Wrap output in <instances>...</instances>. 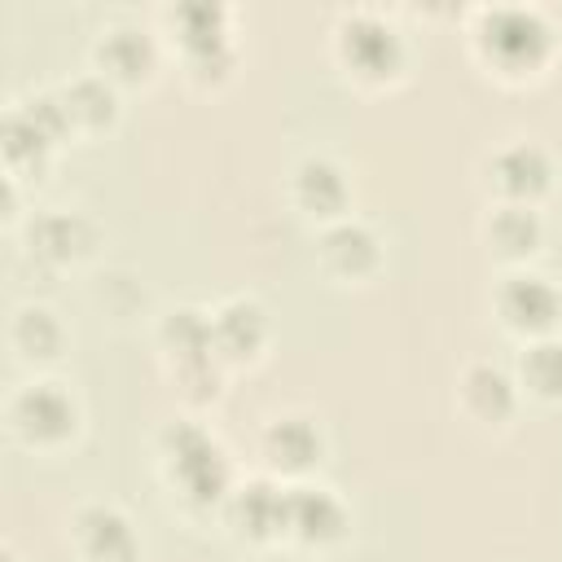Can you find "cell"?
I'll return each instance as SVG.
<instances>
[{"instance_id":"obj_1","label":"cell","mask_w":562,"mask_h":562,"mask_svg":"<svg viewBox=\"0 0 562 562\" xmlns=\"http://www.w3.org/2000/svg\"><path fill=\"white\" fill-rule=\"evenodd\" d=\"M154 461H158L162 487L189 514L220 509L224 496L237 483L228 448L198 417H171V422H162V430L154 435Z\"/></svg>"},{"instance_id":"obj_2","label":"cell","mask_w":562,"mask_h":562,"mask_svg":"<svg viewBox=\"0 0 562 562\" xmlns=\"http://www.w3.org/2000/svg\"><path fill=\"white\" fill-rule=\"evenodd\" d=\"M470 48L487 75L527 83L553 61L558 26L536 4H479L470 13Z\"/></svg>"},{"instance_id":"obj_3","label":"cell","mask_w":562,"mask_h":562,"mask_svg":"<svg viewBox=\"0 0 562 562\" xmlns=\"http://www.w3.org/2000/svg\"><path fill=\"white\" fill-rule=\"evenodd\" d=\"M329 48L338 70L360 88H386L408 70V40L400 22L373 4L342 9L329 26Z\"/></svg>"},{"instance_id":"obj_4","label":"cell","mask_w":562,"mask_h":562,"mask_svg":"<svg viewBox=\"0 0 562 562\" xmlns=\"http://www.w3.org/2000/svg\"><path fill=\"white\" fill-rule=\"evenodd\" d=\"M4 426L9 435L31 448V452H57L66 443H75V435L83 430V400L75 395L70 382L35 373L22 386L9 391L4 400Z\"/></svg>"},{"instance_id":"obj_5","label":"cell","mask_w":562,"mask_h":562,"mask_svg":"<svg viewBox=\"0 0 562 562\" xmlns=\"http://www.w3.org/2000/svg\"><path fill=\"white\" fill-rule=\"evenodd\" d=\"M66 136H75V127L66 119L57 88H40V92L9 101V110H4V167H9V176H18V180L35 176L40 180Z\"/></svg>"},{"instance_id":"obj_6","label":"cell","mask_w":562,"mask_h":562,"mask_svg":"<svg viewBox=\"0 0 562 562\" xmlns=\"http://www.w3.org/2000/svg\"><path fill=\"white\" fill-rule=\"evenodd\" d=\"M492 312L518 342L549 338L562 325V285L540 268H505L492 285Z\"/></svg>"},{"instance_id":"obj_7","label":"cell","mask_w":562,"mask_h":562,"mask_svg":"<svg viewBox=\"0 0 562 562\" xmlns=\"http://www.w3.org/2000/svg\"><path fill=\"white\" fill-rule=\"evenodd\" d=\"M479 184H483L487 202L540 206L553 189V154L531 136H509L483 154Z\"/></svg>"},{"instance_id":"obj_8","label":"cell","mask_w":562,"mask_h":562,"mask_svg":"<svg viewBox=\"0 0 562 562\" xmlns=\"http://www.w3.org/2000/svg\"><path fill=\"white\" fill-rule=\"evenodd\" d=\"M66 544L79 562H140L145 558L132 514L114 501H79L66 518Z\"/></svg>"},{"instance_id":"obj_9","label":"cell","mask_w":562,"mask_h":562,"mask_svg":"<svg viewBox=\"0 0 562 562\" xmlns=\"http://www.w3.org/2000/svg\"><path fill=\"white\" fill-rule=\"evenodd\" d=\"M259 457H263V470L281 483H299V479H312V470L321 465L325 457V430L312 413L303 408H285V413H272L263 417L259 426Z\"/></svg>"},{"instance_id":"obj_10","label":"cell","mask_w":562,"mask_h":562,"mask_svg":"<svg viewBox=\"0 0 562 562\" xmlns=\"http://www.w3.org/2000/svg\"><path fill=\"white\" fill-rule=\"evenodd\" d=\"M22 241H26V255H31L40 268L61 272V268H79L83 259L97 255L101 228H97L83 211L40 206V211L22 224Z\"/></svg>"},{"instance_id":"obj_11","label":"cell","mask_w":562,"mask_h":562,"mask_svg":"<svg viewBox=\"0 0 562 562\" xmlns=\"http://www.w3.org/2000/svg\"><path fill=\"white\" fill-rule=\"evenodd\" d=\"M351 531V509L347 501L312 479L285 483V531L281 540L294 549H334L342 536Z\"/></svg>"},{"instance_id":"obj_12","label":"cell","mask_w":562,"mask_h":562,"mask_svg":"<svg viewBox=\"0 0 562 562\" xmlns=\"http://www.w3.org/2000/svg\"><path fill=\"white\" fill-rule=\"evenodd\" d=\"M316 263L334 285H369L386 263V241L373 224L347 215L316 233Z\"/></svg>"},{"instance_id":"obj_13","label":"cell","mask_w":562,"mask_h":562,"mask_svg":"<svg viewBox=\"0 0 562 562\" xmlns=\"http://www.w3.org/2000/svg\"><path fill=\"white\" fill-rule=\"evenodd\" d=\"M285 193H290V206H294L303 220H312L316 228L347 220V215H351V202H356L351 176H347V167H342L334 154H303V158L290 167Z\"/></svg>"},{"instance_id":"obj_14","label":"cell","mask_w":562,"mask_h":562,"mask_svg":"<svg viewBox=\"0 0 562 562\" xmlns=\"http://www.w3.org/2000/svg\"><path fill=\"white\" fill-rule=\"evenodd\" d=\"M452 400H457L461 417L479 430H505L522 408V391L514 382V369H505L496 360H465L457 369Z\"/></svg>"},{"instance_id":"obj_15","label":"cell","mask_w":562,"mask_h":562,"mask_svg":"<svg viewBox=\"0 0 562 562\" xmlns=\"http://www.w3.org/2000/svg\"><path fill=\"white\" fill-rule=\"evenodd\" d=\"M158 66H162V40L132 18L105 22L92 40V70L105 75L114 88L149 83Z\"/></svg>"},{"instance_id":"obj_16","label":"cell","mask_w":562,"mask_h":562,"mask_svg":"<svg viewBox=\"0 0 562 562\" xmlns=\"http://www.w3.org/2000/svg\"><path fill=\"white\" fill-rule=\"evenodd\" d=\"M220 518L241 544H277L285 531V483L272 474L237 479L220 505Z\"/></svg>"},{"instance_id":"obj_17","label":"cell","mask_w":562,"mask_h":562,"mask_svg":"<svg viewBox=\"0 0 562 562\" xmlns=\"http://www.w3.org/2000/svg\"><path fill=\"white\" fill-rule=\"evenodd\" d=\"M268 342H272V321H268V307L259 299L228 294L211 307V347H215L224 369H241V364L263 360Z\"/></svg>"},{"instance_id":"obj_18","label":"cell","mask_w":562,"mask_h":562,"mask_svg":"<svg viewBox=\"0 0 562 562\" xmlns=\"http://www.w3.org/2000/svg\"><path fill=\"white\" fill-rule=\"evenodd\" d=\"M479 241L501 268H527L540 246H544V220L540 206H509V202H487L479 220Z\"/></svg>"},{"instance_id":"obj_19","label":"cell","mask_w":562,"mask_h":562,"mask_svg":"<svg viewBox=\"0 0 562 562\" xmlns=\"http://www.w3.org/2000/svg\"><path fill=\"white\" fill-rule=\"evenodd\" d=\"M9 347H13V356L22 364L48 369V364H57L66 356L70 329L48 303H18L13 316H9Z\"/></svg>"},{"instance_id":"obj_20","label":"cell","mask_w":562,"mask_h":562,"mask_svg":"<svg viewBox=\"0 0 562 562\" xmlns=\"http://www.w3.org/2000/svg\"><path fill=\"white\" fill-rule=\"evenodd\" d=\"M154 347L162 356V369L189 364V360H202V356H215V347H211V307L176 303V307L158 312V321H154Z\"/></svg>"},{"instance_id":"obj_21","label":"cell","mask_w":562,"mask_h":562,"mask_svg":"<svg viewBox=\"0 0 562 562\" xmlns=\"http://www.w3.org/2000/svg\"><path fill=\"white\" fill-rule=\"evenodd\" d=\"M57 97H61L66 119H70L75 132H88L92 136V132L114 127V119H119V88L105 75H97L92 66L79 70V75H70L66 83H57Z\"/></svg>"},{"instance_id":"obj_22","label":"cell","mask_w":562,"mask_h":562,"mask_svg":"<svg viewBox=\"0 0 562 562\" xmlns=\"http://www.w3.org/2000/svg\"><path fill=\"white\" fill-rule=\"evenodd\" d=\"M514 382H518L522 400H536V404H562V338L549 334V338L518 342V356H514Z\"/></svg>"},{"instance_id":"obj_23","label":"cell","mask_w":562,"mask_h":562,"mask_svg":"<svg viewBox=\"0 0 562 562\" xmlns=\"http://www.w3.org/2000/svg\"><path fill=\"white\" fill-rule=\"evenodd\" d=\"M162 22L171 26V44H176V53L233 35V9H228V4H215V0L167 4V9H162Z\"/></svg>"},{"instance_id":"obj_24","label":"cell","mask_w":562,"mask_h":562,"mask_svg":"<svg viewBox=\"0 0 562 562\" xmlns=\"http://www.w3.org/2000/svg\"><path fill=\"white\" fill-rule=\"evenodd\" d=\"M224 364L220 356H202V360H189V364H171L167 378L176 386V395L189 404V408H202V404H215L224 395Z\"/></svg>"},{"instance_id":"obj_25","label":"cell","mask_w":562,"mask_h":562,"mask_svg":"<svg viewBox=\"0 0 562 562\" xmlns=\"http://www.w3.org/2000/svg\"><path fill=\"white\" fill-rule=\"evenodd\" d=\"M180 66H184L189 83H198V88H220V83L233 79V70H237V40L224 35V40L184 48V53H180Z\"/></svg>"}]
</instances>
